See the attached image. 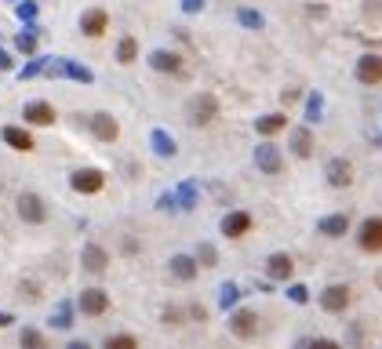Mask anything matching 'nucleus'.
<instances>
[{"label":"nucleus","mask_w":382,"mask_h":349,"mask_svg":"<svg viewBox=\"0 0 382 349\" xmlns=\"http://www.w3.org/2000/svg\"><path fill=\"white\" fill-rule=\"evenodd\" d=\"M288 295H292V302H299V306H302V302L309 299V288H302V284H292Z\"/></svg>","instance_id":"obj_33"},{"label":"nucleus","mask_w":382,"mask_h":349,"mask_svg":"<svg viewBox=\"0 0 382 349\" xmlns=\"http://www.w3.org/2000/svg\"><path fill=\"white\" fill-rule=\"evenodd\" d=\"M149 66L161 70V73H179L182 62H179V55H171V51H153V55H149Z\"/></svg>","instance_id":"obj_21"},{"label":"nucleus","mask_w":382,"mask_h":349,"mask_svg":"<svg viewBox=\"0 0 382 349\" xmlns=\"http://www.w3.org/2000/svg\"><path fill=\"white\" fill-rule=\"evenodd\" d=\"M70 316H73V313H70V306H58V316H55V324H58V328H70V324H73Z\"/></svg>","instance_id":"obj_34"},{"label":"nucleus","mask_w":382,"mask_h":349,"mask_svg":"<svg viewBox=\"0 0 382 349\" xmlns=\"http://www.w3.org/2000/svg\"><path fill=\"white\" fill-rule=\"evenodd\" d=\"M11 321H15V316H11V313H0V328H8Z\"/></svg>","instance_id":"obj_41"},{"label":"nucleus","mask_w":382,"mask_h":349,"mask_svg":"<svg viewBox=\"0 0 382 349\" xmlns=\"http://www.w3.org/2000/svg\"><path fill=\"white\" fill-rule=\"evenodd\" d=\"M0 70H11V58H8L4 51H0Z\"/></svg>","instance_id":"obj_40"},{"label":"nucleus","mask_w":382,"mask_h":349,"mask_svg":"<svg viewBox=\"0 0 382 349\" xmlns=\"http://www.w3.org/2000/svg\"><path fill=\"white\" fill-rule=\"evenodd\" d=\"M153 149L161 156H175V139L168 131H153Z\"/></svg>","instance_id":"obj_25"},{"label":"nucleus","mask_w":382,"mask_h":349,"mask_svg":"<svg viewBox=\"0 0 382 349\" xmlns=\"http://www.w3.org/2000/svg\"><path fill=\"white\" fill-rule=\"evenodd\" d=\"M80 309H84L87 316H102V313L110 309V295H106L102 288H84V291H80Z\"/></svg>","instance_id":"obj_9"},{"label":"nucleus","mask_w":382,"mask_h":349,"mask_svg":"<svg viewBox=\"0 0 382 349\" xmlns=\"http://www.w3.org/2000/svg\"><path fill=\"white\" fill-rule=\"evenodd\" d=\"M255 164H259V171H266V175H280V168H284V161H280V149L277 146H259L255 149Z\"/></svg>","instance_id":"obj_11"},{"label":"nucleus","mask_w":382,"mask_h":349,"mask_svg":"<svg viewBox=\"0 0 382 349\" xmlns=\"http://www.w3.org/2000/svg\"><path fill=\"white\" fill-rule=\"evenodd\" d=\"M22 117H26V124H33V128H48V124H55V109L48 102H29L22 109Z\"/></svg>","instance_id":"obj_15"},{"label":"nucleus","mask_w":382,"mask_h":349,"mask_svg":"<svg viewBox=\"0 0 382 349\" xmlns=\"http://www.w3.org/2000/svg\"><path fill=\"white\" fill-rule=\"evenodd\" d=\"M189 124H197V128H204V124H211L215 117H218V99L215 95H193V99H189Z\"/></svg>","instance_id":"obj_1"},{"label":"nucleus","mask_w":382,"mask_h":349,"mask_svg":"<svg viewBox=\"0 0 382 349\" xmlns=\"http://www.w3.org/2000/svg\"><path fill=\"white\" fill-rule=\"evenodd\" d=\"M230 331L237 338H255V335H259V316H255L251 309H237L230 316Z\"/></svg>","instance_id":"obj_7"},{"label":"nucleus","mask_w":382,"mask_h":349,"mask_svg":"<svg viewBox=\"0 0 382 349\" xmlns=\"http://www.w3.org/2000/svg\"><path fill=\"white\" fill-rule=\"evenodd\" d=\"M266 273H270V280H292V273H295L292 255H284V251L270 255V259H266Z\"/></svg>","instance_id":"obj_14"},{"label":"nucleus","mask_w":382,"mask_h":349,"mask_svg":"<svg viewBox=\"0 0 382 349\" xmlns=\"http://www.w3.org/2000/svg\"><path fill=\"white\" fill-rule=\"evenodd\" d=\"M18 51H26V55H33L37 51V33H18Z\"/></svg>","instance_id":"obj_30"},{"label":"nucleus","mask_w":382,"mask_h":349,"mask_svg":"<svg viewBox=\"0 0 382 349\" xmlns=\"http://www.w3.org/2000/svg\"><path fill=\"white\" fill-rule=\"evenodd\" d=\"M284 128H288V117H284V113H270V117H259V120H255V131H259V135H277V131H284Z\"/></svg>","instance_id":"obj_19"},{"label":"nucleus","mask_w":382,"mask_h":349,"mask_svg":"<svg viewBox=\"0 0 382 349\" xmlns=\"http://www.w3.org/2000/svg\"><path fill=\"white\" fill-rule=\"evenodd\" d=\"M80 259H84V269H91V273H106V266H110L106 247H99V244H87Z\"/></svg>","instance_id":"obj_17"},{"label":"nucleus","mask_w":382,"mask_h":349,"mask_svg":"<svg viewBox=\"0 0 382 349\" xmlns=\"http://www.w3.org/2000/svg\"><path fill=\"white\" fill-rule=\"evenodd\" d=\"M80 29H84L87 37H102L106 29H110V15L102 8H91V11L80 15Z\"/></svg>","instance_id":"obj_13"},{"label":"nucleus","mask_w":382,"mask_h":349,"mask_svg":"<svg viewBox=\"0 0 382 349\" xmlns=\"http://www.w3.org/2000/svg\"><path fill=\"white\" fill-rule=\"evenodd\" d=\"M317 233H324V237H346L349 233V218L346 215H328L317 222Z\"/></svg>","instance_id":"obj_18"},{"label":"nucleus","mask_w":382,"mask_h":349,"mask_svg":"<svg viewBox=\"0 0 382 349\" xmlns=\"http://www.w3.org/2000/svg\"><path fill=\"white\" fill-rule=\"evenodd\" d=\"M70 186L77 189V193H99V189L106 186V175L95 171V168H80V171H73Z\"/></svg>","instance_id":"obj_5"},{"label":"nucleus","mask_w":382,"mask_h":349,"mask_svg":"<svg viewBox=\"0 0 382 349\" xmlns=\"http://www.w3.org/2000/svg\"><path fill=\"white\" fill-rule=\"evenodd\" d=\"M171 276H179V280L189 284V280L197 276V262L189 259V255H175V259H171Z\"/></svg>","instance_id":"obj_23"},{"label":"nucleus","mask_w":382,"mask_h":349,"mask_svg":"<svg viewBox=\"0 0 382 349\" xmlns=\"http://www.w3.org/2000/svg\"><path fill=\"white\" fill-rule=\"evenodd\" d=\"M357 244H361V251H368V255H378V251H382V218L378 215H371V218L361 222Z\"/></svg>","instance_id":"obj_2"},{"label":"nucleus","mask_w":382,"mask_h":349,"mask_svg":"<svg viewBox=\"0 0 382 349\" xmlns=\"http://www.w3.org/2000/svg\"><path fill=\"white\" fill-rule=\"evenodd\" d=\"M248 230H251V215H248V211H230L226 218H222V233L233 237V240L244 237Z\"/></svg>","instance_id":"obj_16"},{"label":"nucleus","mask_w":382,"mask_h":349,"mask_svg":"<svg viewBox=\"0 0 382 349\" xmlns=\"http://www.w3.org/2000/svg\"><path fill=\"white\" fill-rule=\"evenodd\" d=\"M357 80L368 87L382 84V55H361L357 58Z\"/></svg>","instance_id":"obj_6"},{"label":"nucleus","mask_w":382,"mask_h":349,"mask_svg":"<svg viewBox=\"0 0 382 349\" xmlns=\"http://www.w3.org/2000/svg\"><path fill=\"white\" fill-rule=\"evenodd\" d=\"M179 200H182V208H193V204H197V186L186 182V186L179 189Z\"/></svg>","instance_id":"obj_29"},{"label":"nucleus","mask_w":382,"mask_h":349,"mask_svg":"<svg viewBox=\"0 0 382 349\" xmlns=\"http://www.w3.org/2000/svg\"><path fill=\"white\" fill-rule=\"evenodd\" d=\"M237 18H240V22H244L248 29H262V15H259V11H248V8H244V11L237 15Z\"/></svg>","instance_id":"obj_31"},{"label":"nucleus","mask_w":382,"mask_h":349,"mask_svg":"<svg viewBox=\"0 0 382 349\" xmlns=\"http://www.w3.org/2000/svg\"><path fill=\"white\" fill-rule=\"evenodd\" d=\"M280 99H284V102H295V99H299V87H288V91L280 95Z\"/></svg>","instance_id":"obj_39"},{"label":"nucleus","mask_w":382,"mask_h":349,"mask_svg":"<svg viewBox=\"0 0 382 349\" xmlns=\"http://www.w3.org/2000/svg\"><path fill=\"white\" fill-rule=\"evenodd\" d=\"M4 142H8L11 149H18V153H29V149H33V135H29L26 128H15V124H11V128H4Z\"/></svg>","instance_id":"obj_20"},{"label":"nucleus","mask_w":382,"mask_h":349,"mask_svg":"<svg viewBox=\"0 0 382 349\" xmlns=\"http://www.w3.org/2000/svg\"><path fill=\"white\" fill-rule=\"evenodd\" d=\"M18 15L22 18H37V4H33V0H26V4H18Z\"/></svg>","instance_id":"obj_36"},{"label":"nucleus","mask_w":382,"mask_h":349,"mask_svg":"<svg viewBox=\"0 0 382 349\" xmlns=\"http://www.w3.org/2000/svg\"><path fill=\"white\" fill-rule=\"evenodd\" d=\"M324 175H328V182H331L335 189H346L349 182H354V164L342 161V156H331V161L324 164Z\"/></svg>","instance_id":"obj_8"},{"label":"nucleus","mask_w":382,"mask_h":349,"mask_svg":"<svg viewBox=\"0 0 382 349\" xmlns=\"http://www.w3.org/2000/svg\"><path fill=\"white\" fill-rule=\"evenodd\" d=\"M18 215H22V222H29V226H41V222L48 218V208H44V200L37 193H22L18 197Z\"/></svg>","instance_id":"obj_4"},{"label":"nucleus","mask_w":382,"mask_h":349,"mask_svg":"<svg viewBox=\"0 0 382 349\" xmlns=\"http://www.w3.org/2000/svg\"><path fill=\"white\" fill-rule=\"evenodd\" d=\"M237 299H240V291H237V284H222V295H218L222 309H230V306H233Z\"/></svg>","instance_id":"obj_28"},{"label":"nucleus","mask_w":382,"mask_h":349,"mask_svg":"<svg viewBox=\"0 0 382 349\" xmlns=\"http://www.w3.org/2000/svg\"><path fill=\"white\" fill-rule=\"evenodd\" d=\"M22 345H44V338H41V331H22Z\"/></svg>","instance_id":"obj_35"},{"label":"nucleus","mask_w":382,"mask_h":349,"mask_svg":"<svg viewBox=\"0 0 382 349\" xmlns=\"http://www.w3.org/2000/svg\"><path fill=\"white\" fill-rule=\"evenodd\" d=\"M292 153L299 156V161H309V156H313V135H309V128H299L292 135Z\"/></svg>","instance_id":"obj_22"},{"label":"nucleus","mask_w":382,"mask_h":349,"mask_svg":"<svg viewBox=\"0 0 382 349\" xmlns=\"http://www.w3.org/2000/svg\"><path fill=\"white\" fill-rule=\"evenodd\" d=\"M375 284H378V288H382V269H378V276H375Z\"/></svg>","instance_id":"obj_42"},{"label":"nucleus","mask_w":382,"mask_h":349,"mask_svg":"<svg viewBox=\"0 0 382 349\" xmlns=\"http://www.w3.org/2000/svg\"><path fill=\"white\" fill-rule=\"evenodd\" d=\"M48 73H51V77H73V80H80V84H91V80H95L87 66H77V62H70V58L51 62V70H48Z\"/></svg>","instance_id":"obj_10"},{"label":"nucleus","mask_w":382,"mask_h":349,"mask_svg":"<svg viewBox=\"0 0 382 349\" xmlns=\"http://www.w3.org/2000/svg\"><path fill=\"white\" fill-rule=\"evenodd\" d=\"M91 131H95V139H99V142H117L120 124H117L110 113H95V117H91Z\"/></svg>","instance_id":"obj_12"},{"label":"nucleus","mask_w":382,"mask_h":349,"mask_svg":"<svg viewBox=\"0 0 382 349\" xmlns=\"http://www.w3.org/2000/svg\"><path fill=\"white\" fill-rule=\"evenodd\" d=\"M197 259H201L204 266H218V255H215L211 244H201V247H197Z\"/></svg>","instance_id":"obj_32"},{"label":"nucleus","mask_w":382,"mask_h":349,"mask_svg":"<svg viewBox=\"0 0 382 349\" xmlns=\"http://www.w3.org/2000/svg\"><path fill=\"white\" fill-rule=\"evenodd\" d=\"M321 109H324V99L321 95H309V102H306V120H321Z\"/></svg>","instance_id":"obj_27"},{"label":"nucleus","mask_w":382,"mask_h":349,"mask_svg":"<svg viewBox=\"0 0 382 349\" xmlns=\"http://www.w3.org/2000/svg\"><path fill=\"white\" fill-rule=\"evenodd\" d=\"M182 8H186L189 15H193V11H201V8H204V0H182Z\"/></svg>","instance_id":"obj_37"},{"label":"nucleus","mask_w":382,"mask_h":349,"mask_svg":"<svg viewBox=\"0 0 382 349\" xmlns=\"http://www.w3.org/2000/svg\"><path fill=\"white\" fill-rule=\"evenodd\" d=\"M349 288L346 284H328V288L321 291V309L324 313H346V306H349Z\"/></svg>","instance_id":"obj_3"},{"label":"nucleus","mask_w":382,"mask_h":349,"mask_svg":"<svg viewBox=\"0 0 382 349\" xmlns=\"http://www.w3.org/2000/svg\"><path fill=\"white\" fill-rule=\"evenodd\" d=\"M44 70V62H29V66L22 70V77H33V73H41Z\"/></svg>","instance_id":"obj_38"},{"label":"nucleus","mask_w":382,"mask_h":349,"mask_svg":"<svg viewBox=\"0 0 382 349\" xmlns=\"http://www.w3.org/2000/svg\"><path fill=\"white\" fill-rule=\"evenodd\" d=\"M135 345H139L135 335H110L106 338V349H135Z\"/></svg>","instance_id":"obj_26"},{"label":"nucleus","mask_w":382,"mask_h":349,"mask_svg":"<svg viewBox=\"0 0 382 349\" xmlns=\"http://www.w3.org/2000/svg\"><path fill=\"white\" fill-rule=\"evenodd\" d=\"M135 58H139V44H135V37H124V41H120V48H117V62L132 66Z\"/></svg>","instance_id":"obj_24"}]
</instances>
